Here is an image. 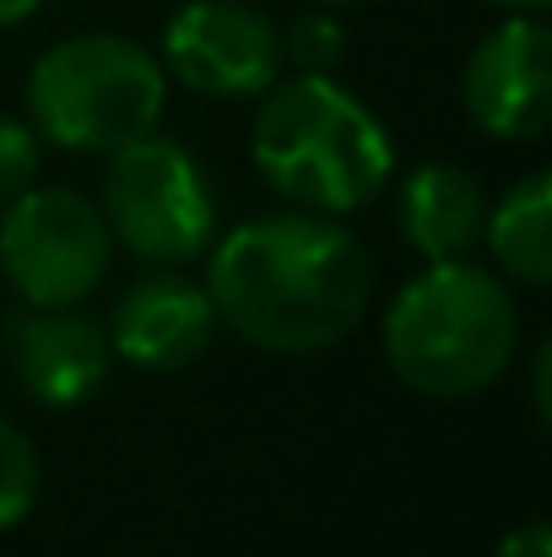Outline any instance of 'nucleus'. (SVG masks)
I'll list each match as a JSON object with an SVG mask.
<instances>
[{
  "label": "nucleus",
  "mask_w": 552,
  "mask_h": 557,
  "mask_svg": "<svg viewBox=\"0 0 552 557\" xmlns=\"http://www.w3.org/2000/svg\"><path fill=\"white\" fill-rule=\"evenodd\" d=\"M217 325L260 352L309 358L347 342L368 314V249L326 211H277L238 222L206 265Z\"/></svg>",
  "instance_id": "obj_1"
},
{
  "label": "nucleus",
  "mask_w": 552,
  "mask_h": 557,
  "mask_svg": "<svg viewBox=\"0 0 552 557\" xmlns=\"http://www.w3.org/2000/svg\"><path fill=\"white\" fill-rule=\"evenodd\" d=\"M520 352V309L499 271L428 260L384 309V358L395 379L433 400L493 389Z\"/></svg>",
  "instance_id": "obj_2"
},
{
  "label": "nucleus",
  "mask_w": 552,
  "mask_h": 557,
  "mask_svg": "<svg viewBox=\"0 0 552 557\" xmlns=\"http://www.w3.org/2000/svg\"><path fill=\"white\" fill-rule=\"evenodd\" d=\"M249 158L277 195L326 216L368 206L395 169L379 114L342 82L309 71L266 87V103L249 125Z\"/></svg>",
  "instance_id": "obj_3"
},
{
  "label": "nucleus",
  "mask_w": 552,
  "mask_h": 557,
  "mask_svg": "<svg viewBox=\"0 0 552 557\" xmlns=\"http://www.w3.org/2000/svg\"><path fill=\"white\" fill-rule=\"evenodd\" d=\"M169 103V71L152 49L120 33H76L38 54L27 76V114L38 141L109 158L125 141L158 131Z\"/></svg>",
  "instance_id": "obj_4"
},
{
  "label": "nucleus",
  "mask_w": 552,
  "mask_h": 557,
  "mask_svg": "<svg viewBox=\"0 0 552 557\" xmlns=\"http://www.w3.org/2000/svg\"><path fill=\"white\" fill-rule=\"evenodd\" d=\"M98 211L109 222V238L147 265H184L217 233V200L206 169L184 141L158 131L109 152Z\"/></svg>",
  "instance_id": "obj_5"
},
{
  "label": "nucleus",
  "mask_w": 552,
  "mask_h": 557,
  "mask_svg": "<svg viewBox=\"0 0 552 557\" xmlns=\"http://www.w3.org/2000/svg\"><path fill=\"white\" fill-rule=\"evenodd\" d=\"M109 260L114 238L98 200L65 185H27L16 200H5L0 271L33 309L82 304L93 287H103Z\"/></svg>",
  "instance_id": "obj_6"
},
{
  "label": "nucleus",
  "mask_w": 552,
  "mask_h": 557,
  "mask_svg": "<svg viewBox=\"0 0 552 557\" xmlns=\"http://www.w3.org/2000/svg\"><path fill=\"white\" fill-rule=\"evenodd\" d=\"M163 65L200 98H260L282 76V27L249 0H184L163 27Z\"/></svg>",
  "instance_id": "obj_7"
},
{
  "label": "nucleus",
  "mask_w": 552,
  "mask_h": 557,
  "mask_svg": "<svg viewBox=\"0 0 552 557\" xmlns=\"http://www.w3.org/2000/svg\"><path fill=\"white\" fill-rule=\"evenodd\" d=\"M461 98L493 141H537L552 120V33L542 11H510L466 60Z\"/></svg>",
  "instance_id": "obj_8"
},
{
  "label": "nucleus",
  "mask_w": 552,
  "mask_h": 557,
  "mask_svg": "<svg viewBox=\"0 0 552 557\" xmlns=\"http://www.w3.org/2000/svg\"><path fill=\"white\" fill-rule=\"evenodd\" d=\"M103 331L109 347L136 369H189L217 336V309L206 282L163 265L120 293Z\"/></svg>",
  "instance_id": "obj_9"
},
{
  "label": "nucleus",
  "mask_w": 552,
  "mask_h": 557,
  "mask_svg": "<svg viewBox=\"0 0 552 557\" xmlns=\"http://www.w3.org/2000/svg\"><path fill=\"white\" fill-rule=\"evenodd\" d=\"M5 352H11V373H16L22 395L49 411L82 406L87 395H98L109 379V363H114L109 331L93 314H82L76 304L22 314L11 325Z\"/></svg>",
  "instance_id": "obj_10"
},
{
  "label": "nucleus",
  "mask_w": 552,
  "mask_h": 557,
  "mask_svg": "<svg viewBox=\"0 0 552 557\" xmlns=\"http://www.w3.org/2000/svg\"><path fill=\"white\" fill-rule=\"evenodd\" d=\"M488 200L455 163H422L401 189V233L422 260H461L482 244Z\"/></svg>",
  "instance_id": "obj_11"
},
{
  "label": "nucleus",
  "mask_w": 552,
  "mask_h": 557,
  "mask_svg": "<svg viewBox=\"0 0 552 557\" xmlns=\"http://www.w3.org/2000/svg\"><path fill=\"white\" fill-rule=\"evenodd\" d=\"M482 244L493 265L520 287L552 282V185L548 174H526L520 185L499 195V206L482 222Z\"/></svg>",
  "instance_id": "obj_12"
},
{
  "label": "nucleus",
  "mask_w": 552,
  "mask_h": 557,
  "mask_svg": "<svg viewBox=\"0 0 552 557\" xmlns=\"http://www.w3.org/2000/svg\"><path fill=\"white\" fill-rule=\"evenodd\" d=\"M38 449L33 438L0 417V531H11L38 498Z\"/></svg>",
  "instance_id": "obj_13"
},
{
  "label": "nucleus",
  "mask_w": 552,
  "mask_h": 557,
  "mask_svg": "<svg viewBox=\"0 0 552 557\" xmlns=\"http://www.w3.org/2000/svg\"><path fill=\"white\" fill-rule=\"evenodd\" d=\"M342 54H347V33L326 11H309L282 33V65H298L309 76H331L342 65Z\"/></svg>",
  "instance_id": "obj_14"
},
{
  "label": "nucleus",
  "mask_w": 552,
  "mask_h": 557,
  "mask_svg": "<svg viewBox=\"0 0 552 557\" xmlns=\"http://www.w3.org/2000/svg\"><path fill=\"white\" fill-rule=\"evenodd\" d=\"M38 163H44L38 158V131L0 114V206L16 200L27 185H38Z\"/></svg>",
  "instance_id": "obj_15"
},
{
  "label": "nucleus",
  "mask_w": 552,
  "mask_h": 557,
  "mask_svg": "<svg viewBox=\"0 0 552 557\" xmlns=\"http://www.w3.org/2000/svg\"><path fill=\"white\" fill-rule=\"evenodd\" d=\"M493 557H552L548 520H526V525H515V531L493 547Z\"/></svg>",
  "instance_id": "obj_16"
},
{
  "label": "nucleus",
  "mask_w": 552,
  "mask_h": 557,
  "mask_svg": "<svg viewBox=\"0 0 552 557\" xmlns=\"http://www.w3.org/2000/svg\"><path fill=\"white\" fill-rule=\"evenodd\" d=\"M548 369H552V352L537 347V369H531V389H537V417H548Z\"/></svg>",
  "instance_id": "obj_17"
},
{
  "label": "nucleus",
  "mask_w": 552,
  "mask_h": 557,
  "mask_svg": "<svg viewBox=\"0 0 552 557\" xmlns=\"http://www.w3.org/2000/svg\"><path fill=\"white\" fill-rule=\"evenodd\" d=\"M38 5H44V0H0V27H22Z\"/></svg>",
  "instance_id": "obj_18"
},
{
  "label": "nucleus",
  "mask_w": 552,
  "mask_h": 557,
  "mask_svg": "<svg viewBox=\"0 0 552 557\" xmlns=\"http://www.w3.org/2000/svg\"><path fill=\"white\" fill-rule=\"evenodd\" d=\"M488 5H499V11H542L548 0H488Z\"/></svg>",
  "instance_id": "obj_19"
},
{
  "label": "nucleus",
  "mask_w": 552,
  "mask_h": 557,
  "mask_svg": "<svg viewBox=\"0 0 552 557\" xmlns=\"http://www.w3.org/2000/svg\"><path fill=\"white\" fill-rule=\"evenodd\" d=\"M309 5H331L336 11V5H358V0H309Z\"/></svg>",
  "instance_id": "obj_20"
}]
</instances>
